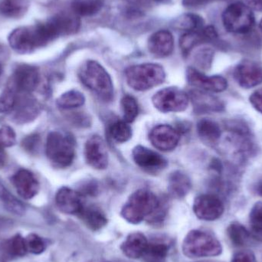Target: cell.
Instances as JSON below:
<instances>
[{
  "label": "cell",
  "instance_id": "277c9868",
  "mask_svg": "<svg viewBox=\"0 0 262 262\" xmlns=\"http://www.w3.org/2000/svg\"><path fill=\"white\" fill-rule=\"evenodd\" d=\"M46 152L49 161L58 168L69 167L75 157V139L62 131H52L46 140Z\"/></svg>",
  "mask_w": 262,
  "mask_h": 262
},
{
  "label": "cell",
  "instance_id": "f35d334b",
  "mask_svg": "<svg viewBox=\"0 0 262 262\" xmlns=\"http://www.w3.org/2000/svg\"><path fill=\"white\" fill-rule=\"evenodd\" d=\"M16 143V135L13 129L9 126H3L0 128V149L10 147Z\"/></svg>",
  "mask_w": 262,
  "mask_h": 262
},
{
  "label": "cell",
  "instance_id": "4316f807",
  "mask_svg": "<svg viewBox=\"0 0 262 262\" xmlns=\"http://www.w3.org/2000/svg\"><path fill=\"white\" fill-rule=\"evenodd\" d=\"M103 6V0H73L72 9L78 16H92L98 13Z\"/></svg>",
  "mask_w": 262,
  "mask_h": 262
},
{
  "label": "cell",
  "instance_id": "8992f818",
  "mask_svg": "<svg viewBox=\"0 0 262 262\" xmlns=\"http://www.w3.org/2000/svg\"><path fill=\"white\" fill-rule=\"evenodd\" d=\"M125 77L131 89L143 92L162 84L166 78V74L162 66L146 63L130 66L126 70Z\"/></svg>",
  "mask_w": 262,
  "mask_h": 262
},
{
  "label": "cell",
  "instance_id": "bcb514c9",
  "mask_svg": "<svg viewBox=\"0 0 262 262\" xmlns=\"http://www.w3.org/2000/svg\"><path fill=\"white\" fill-rule=\"evenodd\" d=\"M3 66H2L1 63H0V76H1L2 74H3Z\"/></svg>",
  "mask_w": 262,
  "mask_h": 262
},
{
  "label": "cell",
  "instance_id": "e0dca14e",
  "mask_svg": "<svg viewBox=\"0 0 262 262\" xmlns=\"http://www.w3.org/2000/svg\"><path fill=\"white\" fill-rule=\"evenodd\" d=\"M12 183L18 195L25 200H31L39 191V182L35 176L27 169L17 171L12 177Z\"/></svg>",
  "mask_w": 262,
  "mask_h": 262
},
{
  "label": "cell",
  "instance_id": "3957f363",
  "mask_svg": "<svg viewBox=\"0 0 262 262\" xmlns=\"http://www.w3.org/2000/svg\"><path fill=\"white\" fill-rule=\"evenodd\" d=\"M84 86L104 101H111L114 96V85L110 75L104 67L95 61H88L78 73Z\"/></svg>",
  "mask_w": 262,
  "mask_h": 262
},
{
  "label": "cell",
  "instance_id": "83f0119b",
  "mask_svg": "<svg viewBox=\"0 0 262 262\" xmlns=\"http://www.w3.org/2000/svg\"><path fill=\"white\" fill-rule=\"evenodd\" d=\"M227 234L231 243L238 247L246 246L250 241V232L238 223H232L229 225Z\"/></svg>",
  "mask_w": 262,
  "mask_h": 262
},
{
  "label": "cell",
  "instance_id": "4dcf8cb0",
  "mask_svg": "<svg viewBox=\"0 0 262 262\" xmlns=\"http://www.w3.org/2000/svg\"><path fill=\"white\" fill-rule=\"evenodd\" d=\"M85 102V98L78 91H69L62 94L57 99L58 107L63 109H72L81 107Z\"/></svg>",
  "mask_w": 262,
  "mask_h": 262
},
{
  "label": "cell",
  "instance_id": "5bb4252c",
  "mask_svg": "<svg viewBox=\"0 0 262 262\" xmlns=\"http://www.w3.org/2000/svg\"><path fill=\"white\" fill-rule=\"evenodd\" d=\"M234 78L243 89H252L262 83V66L252 61H243L234 71Z\"/></svg>",
  "mask_w": 262,
  "mask_h": 262
},
{
  "label": "cell",
  "instance_id": "ba28073f",
  "mask_svg": "<svg viewBox=\"0 0 262 262\" xmlns=\"http://www.w3.org/2000/svg\"><path fill=\"white\" fill-rule=\"evenodd\" d=\"M154 107L163 112H184L189 105V96L178 88L170 87L162 89L152 98Z\"/></svg>",
  "mask_w": 262,
  "mask_h": 262
},
{
  "label": "cell",
  "instance_id": "d6a6232c",
  "mask_svg": "<svg viewBox=\"0 0 262 262\" xmlns=\"http://www.w3.org/2000/svg\"><path fill=\"white\" fill-rule=\"evenodd\" d=\"M203 24L204 21L201 17L194 14H187L180 17L176 21L174 26L178 29H183L186 32H189L201 30L204 28Z\"/></svg>",
  "mask_w": 262,
  "mask_h": 262
},
{
  "label": "cell",
  "instance_id": "7bdbcfd3",
  "mask_svg": "<svg viewBox=\"0 0 262 262\" xmlns=\"http://www.w3.org/2000/svg\"><path fill=\"white\" fill-rule=\"evenodd\" d=\"M248 6L254 10L261 12L262 11V0H246Z\"/></svg>",
  "mask_w": 262,
  "mask_h": 262
},
{
  "label": "cell",
  "instance_id": "7402d4cb",
  "mask_svg": "<svg viewBox=\"0 0 262 262\" xmlns=\"http://www.w3.org/2000/svg\"><path fill=\"white\" fill-rule=\"evenodd\" d=\"M78 215L84 225L92 231L101 230L104 226H107L108 222L104 211L95 205L84 206L81 213Z\"/></svg>",
  "mask_w": 262,
  "mask_h": 262
},
{
  "label": "cell",
  "instance_id": "c3c4849f",
  "mask_svg": "<svg viewBox=\"0 0 262 262\" xmlns=\"http://www.w3.org/2000/svg\"><path fill=\"white\" fill-rule=\"evenodd\" d=\"M95 262H106V261H95Z\"/></svg>",
  "mask_w": 262,
  "mask_h": 262
},
{
  "label": "cell",
  "instance_id": "8fae6325",
  "mask_svg": "<svg viewBox=\"0 0 262 262\" xmlns=\"http://www.w3.org/2000/svg\"><path fill=\"white\" fill-rule=\"evenodd\" d=\"M84 157L89 166L96 169H104L108 165V154L104 140L99 136L90 137L84 146Z\"/></svg>",
  "mask_w": 262,
  "mask_h": 262
},
{
  "label": "cell",
  "instance_id": "9c48e42d",
  "mask_svg": "<svg viewBox=\"0 0 262 262\" xmlns=\"http://www.w3.org/2000/svg\"><path fill=\"white\" fill-rule=\"evenodd\" d=\"M39 83V72L34 66L21 64L15 69L11 77L8 88L20 95L30 94Z\"/></svg>",
  "mask_w": 262,
  "mask_h": 262
},
{
  "label": "cell",
  "instance_id": "7dc6e473",
  "mask_svg": "<svg viewBox=\"0 0 262 262\" xmlns=\"http://www.w3.org/2000/svg\"><path fill=\"white\" fill-rule=\"evenodd\" d=\"M260 29H261L262 32V20L261 21V23H260Z\"/></svg>",
  "mask_w": 262,
  "mask_h": 262
},
{
  "label": "cell",
  "instance_id": "9a60e30c",
  "mask_svg": "<svg viewBox=\"0 0 262 262\" xmlns=\"http://www.w3.org/2000/svg\"><path fill=\"white\" fill-rule=\"evenodd\" d=\"M180 133L166 124L157 126L149 134V140L154 147L162 151L173 150L180 141Z\"/></svg>",
  "mask_w": 262,
  "mask_h": 262
},
{
  "label": "cell",
  "instance_id": "ee69618b",
  "mask_svg": "<svg viewBox=\"0 0 262 262\" xmlns=\"http://www.w3.org/2000/svg\"><path fill=\"white\" fill-rule=\"evenodd\" d=\"M6 163V154L3 152V149H0V168L3 167Z\"/></svg>",
  "mask_w": 262,
  "mask_h": 262
},
{
  "label": "cell",
  "instance_id": "7c38bea8",
  "mask_svg": "<svg viewBox=\"0 0 262 262\" xmlns=\"http://www.w3.org/2000/svg\"><path fill=\"white\" fill-rule=\"evenodd\" d=\"M186 78L190 85L203 89L206 92L220 93L226 91L228 88L227 80L223 76H206L193 68H189L187 69Z\"/></svg>",
  "mask_w": 262,
  "mask_h": 262
},
{
  "label": "cell",
  "instance_id": "6da1fadb",
  "mask_svg": "<svg viewBox=\"0 0 262 262\" xmlns=\"http://www.w3.org/2000/svg\"><path fill=\"white\" fill-rule=\"evenodd\" d=\"M121 215L129 223L137 225L143 220L154 223L161 222L165 212L161 201L154 192L139 189L129 197L121 209Z\"/></svg>",
  "mask_w": 262,
  "mask_h": 262
},
{
  "label": "cell",
  "instance_id": "8d00e7d4",
  "mask_svg": "<svg viewBox=\"0 0 262 262\" xmlns=\"http://www.w3.org/2000/svg\"><path fill=\"white\" fill-rule=\"evenodd\" d=\"M6 251L13 257H23L27 253L26 239L20 235L12 237L6 244Z\"/></svg>",
  "mask_w": 262,
  "mask_h": 262
},
{
  "label": "cell",
  "instance_id": "5b68a950",
  "mask_svg": "<svg viewBox=\"0 0 262 262\" xmlns=\"http://www.w3.org/2000/svg\"><path fill=\"white\" fill-rule=\"evenodd\" d=\"M183 255L189 258H209L221 255V243L211 234L192 230L185 237L182 246Z\"/></svg>",
  "mask_w": 262,
  "mask_h": 262
},
{
  "label": "cell",
  "instance_id": "f546056e",
  "mask_svg": "<svg viewBox=\"0 0 262 262\" xmlns=\"http://www.w3.org/2000/svg\"><path fill=\"white\" fill-rule=\"evenodd\" d=\"M0 200L3 202L8 211L15 215H23L26 211L24 205L15 198L0 182Z\"/></svg>",
  "mask_w": 262,
  "mask_h": 262
},
{
  "label": "cell",
  "instance_id": "ab89813d",
  "mask_svg": "<svg viewBox=\"0 0 262 262\" xmlns=\"http://www.w3.org/2000/svg\"><path fill=\"white\" fill-rule=\"evenodd\" d=\"M231 262H257V260L252 251L241 250L234 254Z\"/></svg>",
  "mask_w": 262,
  "mask_h": 262
},
{
  "label": "cell",
  "instance_id": "836d02e7",
  "mask_svg": "<svg viewBox=\"0 0 262 262\" xmlns=\"http://www.w3.org/2000/svg\"><path fill=\"white\" fill-rule=\"evenodd\" d=\"M112 138L118 143H125L132 137V129L128 123L124 121H117L110 127Z\"/></svg>",
  "mask_w": 262,
  "mask_h": 262
},
{
  "label": "cell",
  "instance_id": "44dd1931",
  "mask_svg": "<svg viewBox=\"0 0 262 262\" xmlns=\"http://www.w3.org/2000/svg\"><path fill=\"white\" fill-rule=\"evenodd\" d=\"M30 94H18L16 105L12 113L15 114V118L17 122L25 123L26 121L34 119L38 112V104L36 101L29 96Z\"/></svg>",
  "mask_w": 262,
  "mask_h": 262
},
{
  "label": "cell",
  "instance_id": "52a82bcc",
  "mask_svg": "<svg viewBox=\"0 0 262 262\" xmlns=\"http://www.w3.org/2000/svg\"><path fill=\"white\" fill-rule=\"evenodd\" d=\"M223 25L228 32L246 34L255 25V16L250 8L242 3L230 5L223 12Z\"/></svg>",
  "mask_w": 262,
  "mask_h": 262
},
{
  "label": "cell",
  "instance_id": "e575fe53",
  "mask_svg": "<svg viewBox=\"0 0 262 262\" xmlns=\"http://www.w3.org/2000/svg\"><path fill=\"white\" fill-rule=\"evenodd\" d=\"M124 121L125 122H134L139 113L138 104L137 100L130 95H125L121 100Z\"/></svg>",
  "mask_w": 262,
  "mask_h": 262
},
{
  "label": "cell",
  "instance_id": "484cf974",
  "mask_svg": "<svg viewBox=\"0 0 262 262\" xmlns=\"http://www.w3.org/2000/svg\"><path fill=\"white\" fill-rule=\"evenodd\" d=\"M199 136L208 143H215L221 137L222 131L220 125L209 119H203L197 124Z\"/></svg>",
  "mask_w": 262,
  "mask_h": 262
},
{
  "label": "cell",
  "instance_id": "ac0fdd59",
  "mask_svg": "<svg viewBox=\"0 0 262 262\" xmlns=\"http://www.w3.org/2000/svg\"><path fill=\"white\" fill-rule=\"evenodd\" d=\"M173 48V37L169 31H158L152 34L148 40L149 52L158 58L169 56L172 54Z\"/></svg>",
  "mask_w": 262,
  "mask_h": 262
},
{
  "label": "cell",
  "instance_id": "d4e9b609",
  "mask_svg": "<svg viewBox=\"0 0 262 262\" xmlns=\"http://www.w3.org/2000/svg\"><path fill=\"white\" fill-rule=\"evenodd\" d=\"M28 0H3L0 2V14L7 18L23 16L29 9Z\"/></svg>",
  "mask_w": 262,
  "mask_h": 262
},
{
  "label": "cell",
  "instance_id": "2e32d148",
  "mask_svg": "<svg viewBox=\"0 0 262 262\" xmlns=\"http://www.w3.org/2000/svg\"><path fill=\"white\" fill-rule=\"evenodd\" d=\"M57 207L63 213L79 215L84 208L82 195L69 187H62L55 195Z\"/></svg>",
  "mask_w": 262,
  "mask_h": 262
},
{
  "label": "cell",
  "instance_id": "7a4b0ae2",
  "mask_svg": "<svg viewBox=\"0 0 262 262\" xmlns=\"http://www.w3.org/2000/svg\"><path fill=\"white\" fill-rule=\"evenodd\" d=\"M59 36L50 21L35 26H23L11 32L9 36L10 47L19 54L33 52Z\"/></svg>",
  "mask_w": 262,
  "mask_h": 262
},
{
  "label": "cell",
  "instance_id": "603a6c76",
  "mask_svg": "<svg viewBox=\"0 0 262 262\" xmlns=\"http://www.w3.org/2000/svg\"><path fill=\"white\" fill-rule=\"evenodd\" d=\"M192 99L199 112H221L224 110L220 100L205 92L195 91L192 93Z\"/></svg>",
  "mask_w": 262,
  "mask_h": 262
},
{
  "label": "cell",
  "instance_id": "f6af8a7d",
  "mask_svg": "<svg viewBox=\"0 0 262 262\" xmlns=\"http://www.w3.org/2000/svg\"><path fill=\"white\" fill-rule=\"evenodd\" d=\"M255 189L257 193L262 197V180L257 183V184L255 185Z\"/></svg>",
  "mask_w": 262,
  "mask_h": 262
},
{
  "label": "cell",
  "instance_id": "30bf717a",
  "mask_svg": "<svg viewBox=\"0 0 262 262\" xmlns=\"http://www.w3.org/2000/svg\"><path fill=\"white\" fill-rule=\"evenodd\" d=\"M224 210L223 201L213 194H203L194 200L193 212L200 220L215 221L223 215Z\"/></svg>",
  "mask_w": 262,
  "mask_h": 262
},
{
  "label": "cell",
  "instance_id": "60d3db41",
  "mask_svg": "<svg viewBox=\"0 0 262 262\" xmlns=\"http://www.w3.org/2000/svg\"><path fill=\"white\" fill-rule=\"evenodd\" d=\"M249 101L254 108L262 114V89L253 92L249 98Z\"/></svg>",
  "mask_w": 262,
  "mask_h": 262
},
{
  "label": "cell",
  "instance_id": "74e56055",
  "mask_svg": "<svg viewBox=\"0 0 262 262\" xmlns=\"http://www.w3.org/2000/svg\"><path fill=\"white\" fill-rule=\"evenodd\" d=\"M26 248L28 252L35 255L42 253L46 249V243L36 234H30L26 238Z\"/></svg>",
  "mask_w": 262,
  "mask_h": 262
},
{
  "label": "cell",
  "instance_id": "f1b7e54d",
  "mask_svg": "<svg viewBox=\"0 0 262 262\" xmlns=\"http://www.w3.org/2000/svg\"><path fill=\"white\" fill-rule=\"evenodd\" d=\"M171 192L178 197L184 196L191 188V183L187 176L181 172H175L169 179Z\"/></svg>",
  "mask_w": 262,
  "mask_h": 262
},
{
  "label": "cell",
  "instance_id": "cb8c5ba5",
  "mask_svg": "<svg viewBox=\"0 0 262 262\" xmlns=\"http://www.w3.org/2000/svg\"><path fill=\"white\" fill-rule=\"evenodd\" d=\"M170 246L161 240L149 242L143 254V262H166Z\"/></svg>",
  "mask_w": 262,
  "mask_h": 262
},
{
  "label": "cell",
  "instance_id": "d6986e66",
  "mask_svg": "<svg viewBox=\"0 0 262 262\" xmlns=\"http://www.w3.org/2000/svg\"><path fill=\"white\" fill-rule=\"evenodd\" d=\"M217 33L212 26L203 28L201 30L195 32H186L180 39V46L183 55H187L192 49L206 41L215 40Z\"/></svg>",
  "mask_w": 262,
  "mask_h": 262
},
{
  "label": "cell",
  "instance_id": "1f68e13d",
  "mask_svg": "<svg viewBox=\"0 0 262 262\" xmlns=\"http://www.w3.org/2000/svg\"><path fill=\"white\" fill-rule=\"evenodd\" d=\"M251 235L262 243V203L258 202L251 210L249 215Z\"/></svg>",
  "mask_w": 262,
  "mask_h": 262
},
{
  "label": "cell",
  "instance_id": "d590c367",
  "mask_svg": "<svg viewBox=\"0 0 262 262\" xmlns=\"http://www.w3.org/2000/svg\"><path fill=\"white\" fill-rule=\"evenodd\" d=\"M18 96V93L7 88L0 95V114L12 113L16 105Z\"/></svg>",
  "mask_w": 262,
  "mask_h": 262
},
{
  "label": "cell",
  "instance_id": "b9f144b4",
  "mask_svg": "<svg viewBox=\"0 0 262 262\" xmlns=\"http://www.w3.org/2000/svg\"><path fill=\"white\" fill-rule=\"evenodd\" d=\"M212 0H183V6L189 8H197L205 6Z\"/></svg>",
  "mask_w": 262,
  "mask_h": 262
},
{
  "label": "cell",
  "instance_id": "4fadbf2b",
  "mask_svg": "<svg viewBox=\"0 0 262 262\" xmlns=\"http://www.w3.org/2000/svg\"><path fill=\"white\" fill-rule=\"evenodd\" d=\"M132 154L136 164L149 173L160 172L167 166V162L161 155L145 146H136Z\"/></svg>",
  "mask_w": 262,
  "mask_h": 262
},
{
  "label": "cell",
  "instance_id": "ffe728a7",
  "mask_svg": "<svg viewBox=\"0 0 262 262\" xmlns=\"http://www.w3.org/2000/svg\"><path fill=\"white\" fill-rule=\"evenodd\" d=\"M149 241L141 232H133L127 235L121 246L123 254L130 259H139L143 257Z\"/></svg>",
  "mask_w": 262,
  "mask_h": 262
}]
</instances>
